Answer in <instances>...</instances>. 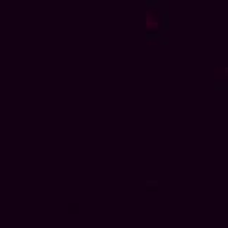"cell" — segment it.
I'll list each match as a JSON object with an SVG mask.
<instances>
[{
	"label": "cell",
	"instance_id": "3957f363",
	"mask_svg": "<svg viewBox=\"0 0 228 228\" xmlns=\"http://www.w3.org/2000/svg\"><path fill=\"white\" fill-rule=\"evenodd\" d=\"M156 41H159V44H160V45H168V44H169V38L166 37V35H162V37H159Z\"/></svg>",
	"mask_w": 228,
	"mask_h": 228
},
{
	"label": "cell",
	"instance_id": "8992f818",
	"mask_svg": "<svg viewBox=\"0 0 228 228\" xmlns=\"http://www.w3.org/2000/svg\"><path fill=\"white\" fill-rule=\"evenodd\" d=\"M0 65H2V63H0Z\"/></svg>",
	"mask_w": 228,
	"mask_h": 228
},
{
	"label": "cell",
	"instance_id": "7a4b0ae2",
	"mask_svg": "<svg viewBox=\"0 0 228 228\" xmlns=\"http://www.w3.org/2000/svg\"><path fill=\"white\" fill-rule=\"evenodd\" d=\"M214 89L217 90V92H227L228 90V83L227 82H214Z\"/></svg>",
	"mask_w": 228,
	"mask_h": 228
},
{
	"label": "cell",
	"instance_id": "277c9868",
	"mask_svg": "<svg viewBox=\"0 0 228 228\" xmlns=\"http://www.w3.org/2000/svg\"><path fill=\"white\" fill-rule=\"evenodd\" d=\"M147 186H158V180H147Z\"/></svg>",
	"mask_w": 228,
	"mask_h": 228
},
{
	"label": "cell",
	"instance_id": "6da1fadb",
	"mask_svg": "<svg viewBox=\"0 0 228 228\" xmlns=\"http://www.w3.org/2000/svg\"><path fill=\"white\" fill-rule=\"evenodd\" d=\"M148 7L145 11V40L147 41H156L159 38V30H160V14L159 10V0H147L145 2Z\"/></svg>",
	"mask_w": 228,
	"mask_h": 228
},
{
	"label": "cell",
	"instance_id": "5b68a950",
	"mask_svg": "<svg viewBox=\"0 0 228 228\" xmlns=\"http://www.w3.org/2000/svg\"><path fill=\"white\" fill-rule=\"evenodd\" d=\"M224 76H228V66L224 68Z\"/></svg>",
	"mask_w": 228,
	"mask_h": 228
}]
</instances>
